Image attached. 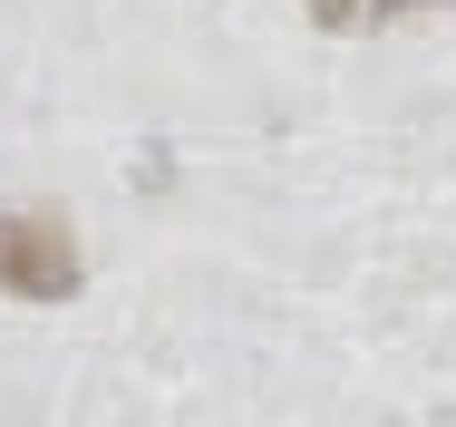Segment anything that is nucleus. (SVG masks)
I'll list each match as a JSON object with an SVG mask.
<instances>
[{
    "instance_id": "f257e3e1",
    "label": "nucleus",
    "mask_w": 456,
    "mask_h": 427,
    "mask_svg": "<svg viewBox=\"0 0 456 427\" xmlns=\"http://www.w3.org/2000/svg\"><path fill=\"white\" fill-rule=\"evenodd\" d=\"M0 292L20 301H69L78 292V243L39 214H0Z\"/></svg>"
}]
</instances>
